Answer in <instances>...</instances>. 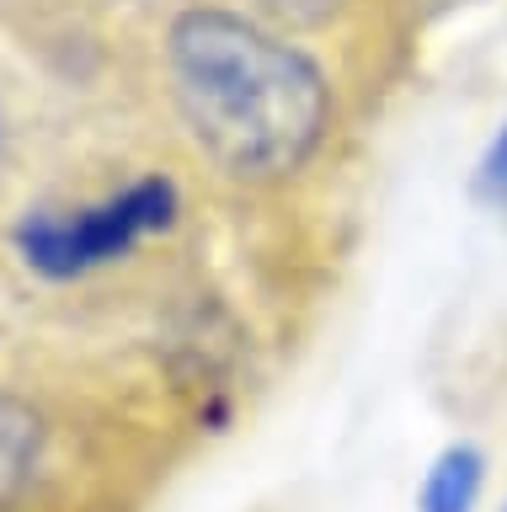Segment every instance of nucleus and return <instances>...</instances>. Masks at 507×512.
<instances>
[{
	"label": "nucleus",
	"mask_w": 507,
	"mask_h": 512,
	"mask_svg": "<svg viewBox=\"0 0 507 512\" xmlns=\"http://www.w3.org/2000/svg\"><path fill=\"white\" fill-rule=\"evenodd\" d=\"M171 214H177V192L166 182H139L123 198L86 208L75 219L43 214L22 224V251L38 272H54V278H70V272H86L97 262H113L118 251H129L139 235L166 230Z\"/></svg>",
	"instance_id": "2"
},
{
	"label": "nucleus",
	"mask_w": 507,
	"mask_h": 512,
	"mask_svg": "<svg viewBox=\"0 0 507 512\" xmlns=\"http://www.w3.org/2000/svg\"><path fill=\"white\" fill-rule=\"evenodd\" d=\"M171 80L198 144L235 176L294 171L321 139V75L241 16H182L171 27Z\"/></svg>",
	"instance_id": "1"
},
{
	"label": "nucleus",
	"mask_w": 507,
	"mask_h": 512,
	"mask_svg": "<svg viewBox=\"0 0 507 512\" xmlns=\"http://www.w3.org/2000/svg\"><path fill=\"white\" fill-rule=\"evenodd\" d=\"M502 512H507V507H502Z\"/></svg>",
	"instance_id": "6"
},
{
	"label": "nucleus",
	"mask_w": 507,
	"mask_h": 512,
	"mask_svg": "<svg viewBox=\"0 0 507 512\" xmlns=\"http://www.w3.org/2000/svg\"><path fill=\"white\" fill-rule=\"evenodd\" d=\"M43 454V422L17 395H0V512L27 491Z\"/></svg>",
	"instance_id": "4"
},
{
	"label": "nucleus",
	"mask_w": 507,
	"mask_h": 512,
	"mask_svg": "<svg viewBox=\"0 0 507 512\" xmlns=\"http://www.w3.org/2000/svg\"><path fill=\"white\" fill-rule=\"evenodd\" d=\"M481 491H486V454L475 443H449L422 480L417 512H475Z\"/></svg>",
	"instance_id": "3"
},
{
	"label": "nucleus",
	"mask_w": 507,
	"mask_h": 512,
	"mask_svg": "<svg viewBox=\"0 0 507 512\" xmlns=\"http://www.w3.org/2000/svg\"><path fill=\"white\" fill-rule=\"evenodd\" d=\"M481 192L486 198H507V123H502V134L491 139V150L481 160Z\"/></svg>",
	"instance_id": "5"
}]
</instances>
